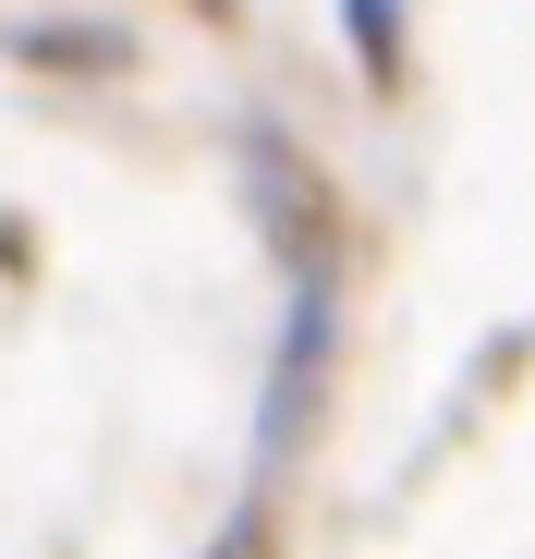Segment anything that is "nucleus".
<instances>
[{
    "label": "nucleus",
    "instance_id": "f257e3e1",
    "mask_svg": "<svg viewBox=\"0 0 535 559\" xmlns=\"http://www.w3.org/2000/svg\"><path fill=\"white\" fill-rule=\"evenodd\" d=\"M243 195H255V219H268V243H281V255H329V182L317 170H293V146L281 134H255L243 146Z\"/></svg>",
    "mask_w": 535,
    "mask_h": 559
},
{
    "label": "nucleus",
    "instance_id": "f03ea898",
    "mask_svg": "<svg viewBox=\"0 0 535 559\" xmlns=\"http://www.w3.org/2000/svg\"><path fill=\"white\" fill-rule=\"evenodd\" d=\"M13 61H25V73H122L134 49H122L110 25H25V37H13Z\"/></svg>",
    "mask_w": 535,
    "mask_h": 559
},
{
    "label": "nucleus",
    "instance_id": "423d86ee",
    "mask_svg": "<svg viewBox=\"0 0 535 559\" xmlns=\"http://www.w3.org/2000/svg\"><path fill=\"white\" fill-rule=\"evenodd\" d=\"M195 13H207V25H243V0H195Z\"/></svg>",
    "mask_w": 535,
    "mask_h": 559
},
{
    "label": "nucleus",
    "instance_id": "20e7f679",
    "mask_svg": "<svg viewBox=\"0 0 535 559\" xmlns=\"http://www.w3.org/2000/svg\"><path fill=\"white\" fill-rule=\"evenodd\" d=\"M207 559H281V499L255 487V499H243V511H231V523L207 535Z\"/></svg>",
    "mask_w": 535,
    "mask_h": 559
},
{
    "label": "nucleus",
    "instance_id": "7ed1b4c3",
    "mask_svg": "<svg viewBox=\"0 0 535 559\" xmlns=\"http://www.w3.org/2000/svg\"><path fill=\"white\" fill-rule=\"evenodd\" d=\"M341 25H353V73H366V98H402V0H341Z\"/></svg>",
    "mask_w": 535,
    "mask_h": 559
},
{
    "label": "nucleus",
    "instance_id": "39448f33",
    "mask_svg": "<svg viewBox=\"0 0 535 559\" xmlns=\"http://www.w3.org/2000/svg\"><path fill=\"white\" fill-rule=\"evenodd\" d=\"M0 267H25V219L13 207H0Z\"/></svg>",
    "mask_w": 535,
    "mask_h": 559
}]
</instances>
